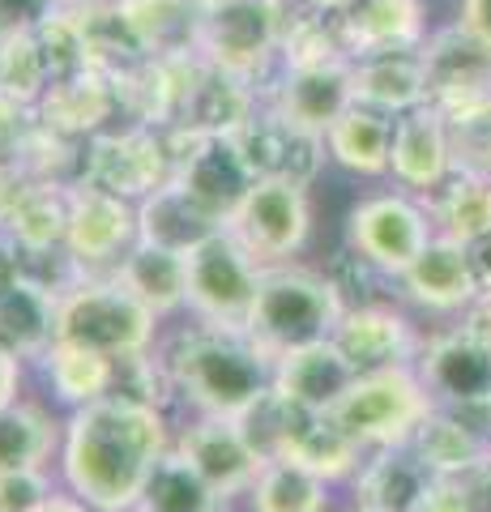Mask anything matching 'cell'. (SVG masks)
<instances>
[{
    "mask_svg": "<svg viewBox=\"0 0 491 512\" xmlns=\"http://www.w3.org/2000/svg\"><path fill=\"white\" fill-rule=\"evenodd\" d=\"M167 453L171 440L163 410L129 393H107L69 414L60 474L94 512H133Z\"/></svg>",
    "mask_w": 491,
    "mask_h": 512,
    "instance_id": "1",
    "label": "cell"
},
{
    "mask_svg": "<svg viewBox=\"0 0 491 512\" xmlns=\"http://www.w3.org/2000/svg\"><path fill=\"white\" fill-rule=\"evenodd\" d=\"M163 376L197 414L240 419L274 384V359L244 329L197 320L163 350Z\"/></svg>",
    "mask_w": 491,
    "mask_h": 512,
    "instance_id": "2",
    "label": "cell"
},
{
    "mask_svg": "<svg viewBox=\"0 0 491 512\" xmlns=\"http://www.w3.org/2000/svg\"><path fill=\"white\" fill-rule=\"evenodd\" d=\"M342 312L346 303L325 274L278 261V265H261L257 299H252L244 333L269 359H282L287 350L334 338Z\"/></svg>",
    "mask_w": 491,
    "mask_h": 512,
    "instance_id": "3",
    "label": "cell"
},
{
    "mask_svg": "<svg viewBox=\"0 0 491 512\" xmlns=\"http://www.w3.org/2000/svg\"><path fill=\"white\" fill-rule=\"evenodd\" d=\"M154 312L116 274L86 278L77 274L56 295V342L99 350L107 359L146 355L154 342Z\"/></svg>",
    "mask_w": 491,
    "mask_h": 512,
    "instance_id": "4",
    "label": "cell"
},
{
    "mask_svg": "<svg viewBox=\"0 0 491 512\" xmlns=\"http://www.w3.org/2000/svg\"><path fill=\"white\" fill-rule=\"evenodd\" d=\"M432 397H427L419 372L410 363L376 367L351 380L329 419H334L359 448H393L415 436V427L427 419Z\"/></svg>",
    "mask_w": 491,
    "mask_h": 512,
    "instance_id": "5",
    "label": "cell"
},
{
    "mask_svg": "<svg viewBox=\"0 0 491 512\" xmlns=\"http://www.w3.org/2000/svg\"><path fill=\"white\" fill-rule=\"evenodd\" d=\"M287 13L291 0H205L197 52L210 64H223V69L248 77L265 94L269 77L278 73Z\"/></svg>",
    "mask_w": 491,
    "mask_h": 512,
    "instance_id": "6",
    "label": "cell"
},
{
    "mask_svg": "<svg viewBox=\"0 0 491 512\" xmlns=\"http://www.w3.org/2000/svg\"><path fill=\"white\" fill-rule=\"evenodd\" d=\"M257 282L261 261L227 227L188 252V312L205 325L244 329Z\"/></svg>",
    "mask_w": 491,
    "mask_h": 512,
    "instance_id": "7",
    "label": "cell"
},
{
    "mask_svg": "<svg viewBox=\"0 0 491 512\" xmlns=\"http://www.w3.org/2000/svg\"><path fill=\"white\" fill-rule=\"evenodd\" d=\"M171 180V150L163 128L150 124H129L112 133H94L90 141H82V171H77V184H94L103 192H116L124 201H141L146 192L163 188Z\"/></svg>",
    "mask_w": 491,
    "mask_h": 512,
    "instance_id": "8",
    "label": "cell"
},
{
    "mask_svg": "<svg viewBox=\"0 0 491 512\" xmlns=\"http://www.w3.org/2000/svg\"><path fill=\"white\" fill-rule=\"evenodd\" d=\"M432 235H436L432 214L406 188L376 192V197L359 201L351 218H346V248L368 256L380 274H389V278H402Z\"/></svg>",
    "mask_w": 491,
    "mask_h": 512,
    "instance_id": "9",
    "label": "cell"
},
{
    "mask_svg": "<svg viewBox=\"0 0 491 512\" xmlns=\"http://www.w3.org/2000/svg\"><path fill=\"white\" fill-rule=\"evenodd\" d=\"M227 231L240 239L261 265L287 261L312 235L308 188H299L291 180H257L244 197V205L231 214Z\"/></svg>",
    "mask_w": 491,
    "mask_h": 512,
    "instance_id": "10",
    "label": "cell"
},
{
    "mask_svg": "<svg viewBox=\"0 0 491 512\" xmlns=\"http://www.w3.org/2000/svg\"><path fill=\"white\" fill-rule=\"evenodd\" d=\"M419 56L427 77V103L440 107L445 116L491 99V47L466 22L453 18L449 26L427 30Z\"/></svg>",
    "mask_w": 491,
    "mask_h": 512,
    "instance_id": "11",
    "label": "cell"
},
{
    "mask_svg": "<svg viewBox=\"0 0 491 512\" xmlns=\"http://www.w3.org/2000/svg\"><path fill=\"white\" fill-rule=\"evenodd\" d=\"M235 146H240L248 171L257 180H291L299 188H312L316 175L325 171L329 150L321 133H308L291 120H282L274 107H257L244 128H235Z\"/></svg>",
    "mask_w": 491,
    "mask_h": 512,
    "instance_id": "12",
    "label": "cell"
},
{
    "mask_svg": "<svg viewBox=\"0 0 491 512\" xmlns=\"http://www.w3.org/2000/svg\"><path fill=\"white\" fill-rule=\"evenodd\" d=\"M137 244V201L94 184H69V222H65V252L82 269L120 265V256Z\"/></svg>",
    "mask_w": 491,
    "mask_h": 512,
    "instance_id": "13",
    "label": "cell"
},
{
    "mask_svg": "<svg viewBox=\"0 0 491 512\" xmlns=\"http://www.w3.org/2000/svg\"><path fill=\"white\" fill-rule=\"evenodd\" d=\"M415 372L427 397H432V406L445 410L491 406V342H483L466 325L419 346Z\"/></svg>",
    "mask_w": 491,
    "mask_h": 512,
    "instance_id": "14",
    "label": "cell"
},
{
    "mask_svg": "<svg viewBox=\"0 0 491 512\" xmlns=\"http://www.w3.org/2000/svg\"><path fill=\"white\" fill-rule=\"evenodd\" d=\"M265 107H274L282 120H291L308 133H329L334 120L355 103L351 60H325V64H282L265 86Z\"/></svg>",
    "mask_w": 491,
    "mask_h": 512,
    "instance_id": "15",
    "label": "cell"
},
{
    "mask_svg": "<svg viewBox=\"0 0 491 512\" xmlns=\"http://www.w3.org/2000/svg\"><path fill=\"white\" fill-rule=\"evenodd\" d=\"M176 453L210 483V491L223 504L231 495H248V487L257 483V474L265 466V457L252 448L244 427L235 419H214V414H201L193 427H184V436L176 440Z\"/></svg>",
    "mask_w": 491,
    "mask_h": 512,
    "instance_id": "16",
    "label": "cell"
},
{
    "mask_svg": "<svg viewBox=\"0 0 491 512\" xmlns=\"http://www.w3.org/2000/svg\"><path fill=\"white\" fill-rule=\"evenodd\" d=\"M457 171L453 163V137L449 120L440 116V107L419 103L393 116V150H389V175L398 188L432 197V192Z\"/></svg>",
    "mask_w": 491,
    "mask_h": 512,
    "instance_id": "17",
    "label": "cell"
},
{
    "mask_svg": "<svg viewBox=\"0 0 491 512\" xmlns=\"http://www.w3.org/2000/svg\"><path fill=\"white\" fill-rule=\"evenodd\" d=\"M334 346L355 363V372H376V367H398L419 359L415 325L389 303H368V308H346Z\"/></svg>",
    "mask_w": 491,
    "mask_h": 512,
    "instance_id": "18",
    "label": "cell"
},
{
    "mask_svg": "<svg viewBox=\"0 0 491 512\" xmlns=\"http://www.w3.org/2000/svg\"><path fill=\"white\" fill-rule=\"evenodd\" d=\"M116 111H120L116 82L86 69V73L60 77V82L47 86L43 99L35 103V120L47 133H56L65 141H90L94 133H103Z\"/></svg>",
    "mask_w": 491,
    "mask_h": 512,
    "instance_id": "19",
    "label": "cell"
},
{
    "mask_svg": "<svg viewBox=\"0 0 491 512\" xmlns=\"http://www.w3.org/2000/svg\"><path fill=\"white\" fill-rule=\"evenodd\" d=\"M355 376H359L355 363L334 346V338L287 350L282 359H274V389L287 402L304 410H321V414L334 410V402L351 389Z\"/></svg>",
    "mask_w": 491,
    "mask_h": 512,
    "instance_id": "20",
    "label": "cell"
},
{
    "mask_svg": "<svg viewBox=\"0 0 491 512\" xmlns=\"http://www.w3.org/2000/svg\"><path fill=\"white\" fill-rule=\"evenodd\" d=\"M415 448V457L423 461L436 478H474L487 470L491 436H483L474 419H466L462 410L432 406L427 419L415 427V436L406 440Z\"/></svg>",
    "mask_w": 491,
    "mask_h": 512,
    "instance_id": "21",
    "label": "cell"
},
{
    "mask_svg": "<svg viewBox=\"0 0 491 512\" xmlns=\"http://www.w3.org/2000/svg\"><path fill=\"white\" fill-rule=\"evenodd\" d=\"M346 56H376V52H410L427 39V0H359L342 13Z\"/></svg>",
    "mask_w": 491,
    "mask_h": 512,
    "instance_id": "22",
    "label": "cell"
},
{
    "mask_svg": "<svg viewBox=\"0 0 491 512\" xmlns=\"http://www.w3.org/2000/svg\"><path fill=\"white\" fill-rule=\"evenodd\" d=\"M282 402H287V397H282ZM359 453L363 448L346 436L329 414L287 402L278 457H291V461H299V466H308L312 474H321L325 483H334V478H346V474L359 470Z\"/></svg>",
    "mask_w": 491,
    "mask_h": 512,
    "instance_id": "23",
    "label": "cell"
},
{
    "mask_svg": "<svg viewBox=\"0 0 491 512\" xmlns=\"http://www.w3.org/2000/svg\"><path fill=\"white\" fill-rule=\"evenodd\" d=\"M218 231H223V222L176 180H167L163 188H154L137 201V239L141 244L188 256L197 244H205V239L218 235Z\"/></svg>",
    "mask_w": 491,
    "mask_h": 512,
    "instance_id": "24",
    "label": "cell"
},
{
    "mask_svg": "<svg viewBox=\"0 0 491 512\" xmlns=\"http://www.w3.org/2000/svg\"><path fill=\"white\" fill-rule=\"evenodd\" d=\"M406 295L419 303V308L432 312H462L470 308L479 291H474V274H470V256L462 239L449 235H432L427 248L410 261V269L402 274Z\"/></svg>",
    "mask_w": 491,
    "mask_h": 512,
    "instance_id": "25",
    "label": "cell"
},
{
    "mask_svg": "<svg viewBox=\"0 0 491 512\" xmlns=\"http://www.w3.org/2000/svg\"><path fill=\"white\" fill-rule=\"evenodd\" d=\"M261 90L248 82V77L223 69V64H210L201 56V69H197V82L193 94H188V107H184V120L180 124H193L201 133H218V137H231L235 128H244L261 107Z\"/></svg>",
    "mask_w": 491,
    "mask_h": 512,
    "instance_id": "26",
    "label": "cell"
},
{
    "mask_svg": "<svg viewBox=\"0 0 491 512\" xmlns=\"http://www.w3.org/2000/svg\"><path fill=\"white\" fill-rule=\"evenodd\" d=\"M432 478L436 474L415 457L410 444L376 448V457L363 461L355 478V500L368 512H415L427 487H432Z\"/></svg>",
    "mask_w": 491,
    "mask_h": 512,
    "instance_id": "27",
    "label": "cell"
},
{
    "mask_svg": "<svg viewBox=\"0 0 491 512\" xmlns=\"http://www.w3.org/2000/svg\"><path fill=\"white\" fill-rule=\"evenodd\" d=\"M351 82H355V103L376 107L385 116H402V111L427 103V77H423L419 47L351 60Z\"/></svg>",
    "mask_w": 491,
    "mask_h": 512,
    "instance_id": "28",
    "label": "cell"
},
{
    "mask_svg": "<svg viewBox=\"0 0 491 512\" xmlns=\"http://www.w3.org/2000/svg\"><path fill=\"white\" fill-rule=\"evenodd\" d=\"M56 342V291L35 274L0 286V346L18 359H43Z\"/></svg>",
    "mask_w": 491,
    "mask_h": 512,
    "instance_id": "29",
    "label": "cell"
},
{
    "mask_svg": "<svg viewBox=\"0 0 491 512\" xmlns=\"http://www.w3.org/2000/svg\"><path fill=\"white\" fill-rule=\"evenodd\" d=\"M325 150H329V163L346 167L351 175H389L393 116L351 103L325 133Z\"/></svg>",
    "mask_w": 491,
    "mask_h": 512,
    "instance_id": "30",
    "label": "cell"
},
{
    "mask_svg": "<svg viewBox=\"0 0 491 512\" xmlns=\"http://www.w3.org/2000/svg\"><path fill=\"white\" fill-rule=\"evenodd\" d=\"M65 222H69V184H47L30 175L26 188L13 197V205L0 218V231H9L22 244V252H56L65 248Z\"/></svg>",
    "mask_w": 491,
    "mask_h": 512,
    "instance_id": "31",
    "label": "cell"
},
{
    "mask_svg": "<svg viewBox=\"0 0 491 512\" xmlns=\"http://www.w3.org/2000/svg\"><path fill=\"white\" fill-rule=\"evenodd\" d=\"M116 278L146 303L154 316L180 312L188 303V256L184 252H167L154 244H137L120 256Z\"/></svg>",
    "mask_w": 491,
    "mask_h": 512,
    "instance_id": "32",
    "label": "cell"
},
{
    "mask_svg": "<svg viewBox=\"0 0 491 512\" xmlns=\"http://www.w3.org/2000/svg\"><path fill=\"white\" fill-rule=\"evenodd\" d=\"M150 56H193L201 43V0H116Z\"/></svg>",
    "mask_w": 491,
    "mask_h": 512,
    "instance_id": "33",
    "label": "cell"
},
{
    "mask_svg": "<svg viewBox=\"0 0 491 512\" xmlns=\"http://www.w3.org/2000/svg\"><path fill=\"white\" fill-rule=\"evenodd\" d=\"M77 18H82V35H86V60L94 73L103 77H124L129 69H137L146 60V43L137 39V30L129 26V18L120 13L116 0H90V5H77Z\"/></svg>",
    "mask_w": 491,
    "mask_h": 512,
    "instance_id": "34",
    "label": "cell"
},
{
    "mask_svg": "<svg viewBox=\"0 0 491 512\" xmlns=\"http://www.w3.org/2000/svg\"><path fill=\"white\" fill-rule=\"evenodd\" d=\"M39 363L47 372V384H52L56 402H65L73 410L116 393V359L99 355V350H86V346H73V342H52L43 350Z\"/></svg>",
    "mask_w": 491,
    "mask_h": 512,
    "instance_id": "35",
    "label": "cell"
},
{
    "mask_svg": "<svg viewBox=\"0 0 491 512\" xmlns=\"http://www.w3.org/2000/svg\"><path fill=\"white\" fill-rule=\"evenodd\" d=\"M427 214H432L436 235L462 239V244L491 231V175L457 167L449 180L427 197Z\"/></svg>",
    "mask_w": 491,
    "mask_h": 512,
    "instance_id": "36",
    "label": "cell"
},
{
    "mask_svg": "<svg viewBox=\"0 0 491 512\" xmlns=\"http://www.w3.org/2000/svg\"><path fill=\"white\" fill-rule=\"evenodd\" d=\"M252 512H325V478L291 457H269L248 487Z\"/></svg>",
    "mask_w": 491,
    "mask_h": 512,
    "instance_id": "37",
    "label": "cell"
},
{
    "mask_svg": "<svg viewBox=\"0 0 491 512\" xmlns=\"http://www.w3.org/2000/svg\"><path fill=\"white\" fill-rule=\"evenodd\" d=\"M56 448V423L52 414L35 402L13 397L0 406V470H30L43 466Z\"/></svg>",
    "mask_w": 491,
    "mask_h": 512,
    "instance_id": "38",
    "label": "cell"
},
{
    "mask_svg": "<svg viewBox=\"0 0 491 512\" xmlns=\"http://www.w3.org/2000/svg\"><path fill=\"white\" fill-rule=\"evenodd\" d=\"M218 508H223V500L210 491V483L171 448L150 474L141 504L133 512H218Z\"/></svg>",
    "mask_w": 491,
    "mask_h": 512,
    "instance_id": "39",
    "label": "cell"
},
{
    "mask_svg": "<svg viewBox=\"0 0 491 512\" xmlns=\"http://www.w3.org/2000/svg\"><path fill=\"white\" fill-rule=\"evenodd\" d=\"M325 60H351L342 39V18H329V13H316L291 0L287 26H282V47H278V69L282 64H325Z\"/></svg>",
    "mask_w": 491,
    "mask_h": 512,
    "instance_id": "40",
    "label": "cell"
},
{
    "mask_svg": "<svg viewBox=\"0 0 491 512\" xmlns=\"http://www.w3.org/2000/svg\"><path fill=\"white\" fill-rule=\"evenodd\" d=\"M47 86H52V69H47L43 47L35 35H18V39L0 43V90H5L9 99L35 107Z\"/></svg>",
    "mask_w": 491,
    "mask_h": 512,
    "instance_id": "41",
    "label": "cell"
},
{
    "mask_svg": "<svg viewBox=\"0 0 491 512\" xmlns=\"http://www.w3.org/2000/svg\"><path fill=\"white\" fill-rule=\"evenodd\" d=\"M35 39H39V47H43L47 69H52V82L90 69V60H86V35H82V18H77V5H60L52 18H47V22L35 30Z\"/></svg>",
    "mask_w": 491,
    "mask_h": 512,
    "instance_id": "42",
    "label": "cell"
},
{
    "mask_svg": "<svg viewBox=\"0 0 491 512\" xmlns=\"http://www.w3.org/2000/svg\"><path fill=\"white\" fill-rule=\"evenodd\" d=\"M445 116V111H440ZM449 120V137H453V163L462 171H479L491 175V99L453 111Z\"/></svg>",
    "mask_w": 491,
    "mask_h": 512,
    "instance_id": "43",
    "label": "cell"
},
{
    "mask_svg": "<svg viewBox=\"0 0 491 512\" xmlns=\"http://www.w3.org/2000/svg\"><path fill=\"white\" fill-rule=\"evenodd\" d=\"M329 282H334V291L342 295L346 308H368V303H376V291L380 282H385L389 274H380V269L368 261V256H359L355 248H342L334 256V265H329Z\"/></svg>",
    "mask_w": 491,
    "mask_h": 512,
    "instance_id": "44",
    "label": "cell"
},
{
    "mask_svg": "<svg viewBox=\"0 0 491 512\" xmlns=\"http://www.w3.org/2000/svg\"><path fill=\"white\" fill-rule=\"evenodd\" d=\"M52 495V478L43 466L30 470H0V512H39Z\"/></svg>",
    "mask_w": 491,
    "mask_h": 512,
    "instance_id": "45",
    "label": "cell"
},
{
    "mask_svg": "<svg viewBox=\"0 0 491 512\" xmlns=\"http://www.w3.org/2000/svg\"><path fill=\"white\" fill-rule=\"evenodd\" d=\"M60 9V0H0V43L35 35V30Z\"/></svg>",
    "mask_w": 491,
    "mask_h": 512,
    "instance_id": "46",
    "label": "cell"
},
{
    "mask_svg": "<svg viewBox=\"0 0 491 512\" xmlns=\"http://www.w3.org/2000/svg\"><path fill=\"white\" fill-rule=\"evenodd\" d=\"M30 128H35V107L9 99V94L0 90V158H18Z\"/></svg>",
    "mask_w": 491,
    "mask_h": 512,
    "instance_id": "47",
    "label": "cell"
},
{
    "mask_svg": "<svg viewBox=\"0 0 491 512\" xmlns=\"http://www.w3.org/2000/svg\"><path fill=\"white\" fill-rule=\"evenodd\" d=\"M415 512H479L470 495V478H432Z\"/></svg>",
    "mask_w": 491,
    "mask_h": 512,
    "instance_id": "48",
    "label": "cell"
},
{
    "mask_svg": "<svg viewBox=\"0 0 491 512\" xmlns=\"http://www.w3.org/2000/svg\"><path fill=\"white\" fill-rule=\"evenodd\" d=\"M466 256H470L474 291H479V299H491V231L466 239Z\"/></svg>",
    "mask_w": 491,
    "mask_h": 512,
    "instance_id": "49",
    "label": "cell"
},
{
    "mask_svg": "<svg viewBox=\"0 0 491 512\" xmlns=\"http://www.w3.org/2000/svg\"><path fill=\"white\" fill-rule=\"evenodd\" d=\"M457 22H466L474 35H479L491 47V0H462V9H457Z\"/></svg>",
    "mask_w": 491,
    "mask_h": 512,
    "instance_id": "50",
    "label": "cell"
},
{
    "mask_svg": "<svg viewBox=\"0 0 491 512\" xmlns=\"http://www.w3.org/2000/svg\"><path fill=\"white\" fill-rule=\"evenodd\" d=\"M18 384H22V359L0 346V406H9L18 397Z\"/></svg>",
    "mask_w": 491,
    "mask_h": 512,
    "instance_id": "51",
    "label": "cell"
},
{
    "mask_svg": "<svg viewBox=\"0 0 491 512\" xmlns=\"http://www.w3.org/2000/svg\"><path fill=\"white\" fill-rule=\"evenodd\" d=\"M39 512H94V508H90L86 500H77L73 491H69V495H56V491H52V495L43 500V508H39Z\"/></svg>",
    "mask_w": 491,
    "mask_h": 512,
    "instance_id": "52",
    "label": "cell"
},
{
    "mask_svg": "<svg viewBox=\"0 0 491 512\" xmlns=\"http://www.w3.org/2000/svg\"><path fill=\"white\" fill-rule=\"evenodd\" d=\"M299 5H308L316 13H329V18H342V13H351L359 0H299Z\"/></svg>",
    "mask_w": 491,
    "mask_h": 512,
    "instance_id": "53",
    "label": "cell"
},
{
    "mask_svg": "<svg viewBox=\"0 0 491 512\" xmlns=\"http://www.w3.org/2000/svg\"><path fill=\"white\" fill-rule=\"evenodd\" d=\"M60 5H90V0H60Z\"/></svg>",
    "mask_w": 491,
    "mask_h": 512,
    "instance_id": "54",
    "label": "cell"
},
{
    "mask_svg": "<svg viewBox=\"0 0 491 512\" xmlns=\"http://www.w3.org/2000/svg\"><path fill=\"white\" fill-rule=\"evenodd\" d=\"M487 470H491V453H487Z\"/></svg>",
    "mask_w": 491,
    "mask_h": 512,
    "instance_id": "55",
    "label": "cell"
},
{
    "mask_svg": "<svg viewBox=\"0 0 491 512\" xmlns=\"http://www.w3.org/2000/svg\"><path fill=\"white\" fill-rule=\"evenodd\" d=\"M355 512H368V508H355Z\"/></svg>",
    "mask_w": 491,
    "mask_h": 512,
    "instance_id": "56",
    "label": "cell"
},
{
    "mask_svg": "<svg viewBox=\"0 0 491 512\" xmlns=\"http://www.w3.org/2000/svg\"><path fill=\"white\" fill-rule=\"evenodd\" d=\"M201 5H205V0H201Z\"/></svg>",
    "mask_w": 491,
    "mask_h": 512,
    "instance_id": "57",
    "label": "cell"
}]
</instances>
